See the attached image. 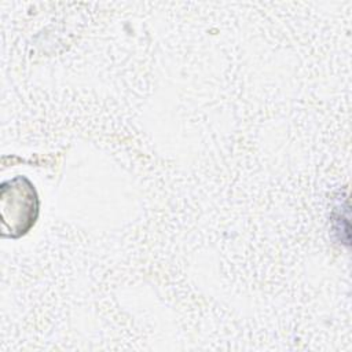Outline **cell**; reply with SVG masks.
I'll return each instance as SVG.
<instances>
[{
  "instance_id": "obj_1",
  "label": "cell",
  "mask_w": 352,
  "mask_h": 352,
  "mask_svg": "<svg viewBox=\"0 0 352 352\" xmlns=\"http://www.w3.org/2000/svg\"><path fill=\"white\" fill-rule=\"evenodd\" d=\"M1 236L19 238L25 235L38 217V195L32 182L15 176L1 183Z\"/></svg>"
}]
</instances>
